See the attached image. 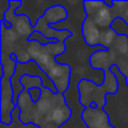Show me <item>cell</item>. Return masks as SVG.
I'll return each instance as SVG.
<instances>
[{
	"instance_id": "6da1fadb",
	"label": "cell",
	"mask_w": 128,
	"mask_h": 128,
	"mask_svg": "<svg viewBox=\"0 0 128 128\" xmlns=\"http://www.w3.org/2000/svg\"><path fill=\"white\" fill-rule=\"evenodd\" d=\"M17 106L20 108L19 122L38 128H61L73 115L65 94L54 93L48 88L42 89L37 102H34L28 91L24 90L17 99Z\"/></svg>"
},
{
	"instance_id": "ba28073f",
	"label": "cell",
	"mask_w": 128,
	"mask_h": 128,
	"mask_svg": "<svg viewBox=\"0 0 128 128\" xmlns=\"http://www.w3.org/2000/svg\"><path fill=\"white\" fill-rule=\"evenodd\" d=\"M125 81H126V83H127V86H128V78H126V79H125Z\"/></svg>"
},
{
	"instance_id": "52a82bcc",
	"label": "cell",
	"mask_w": 128,
	"mask_h": 128,
	"mask_svg": "<svg viewBox=\"0 0 128 128\" xmlns=\"http://www.w3.org/2000/svg\"><path fill=\"white\" fill-rule=\"evenodd\" d=\"M106 4L104 0H99V1H91V0H84L82 1V6L86 11V16L88 17H92L101 7Z\"/></svg>"
},
{
	"instance_id": "277c9868",
	"label": "cell",
	"mask_w": 128,
	"mask_h": 128,
	"mask_svg": "<svg viewBox=\"0 0 128 128\" xmlns=\"http://www.w3.org/2000/svg\"><path fill=\"white\" fill-rule=\"evenodd\" d=\"M0 124L10 126L12 124V112L17 108L15 102V92L11 84V78L1 75L0 78Z\"/></svg>"
},
{
	"instance_id": "3957f363",
	"label": "cell",
	"mask_w": 128,
	"mask_h": 128,
	"mask_svg": "<svg viewBox=\"0 0 128 128\" xmlns=\"http://www.w3.org/2000/svg\"><path fill=\"white\" fill-rule=\"evenodd\" d=\"M104 78L102 84H98L96 81H92L86 78H81L78 81L76 90L79 94V104L84 108L92 107L97 104L98 108L104 109L107 104L106 96H114L118 93L119 83L117 75L111 71L110 68H104L102 70Z\"/></svg>"
},
{
	"instance_id": "8992f818",
	"label": "cell",
	"mask_w": 128,
	"mask_h": 128,
	"mask_svg": "<svg viewBox=\"0 0 128 128\" xmlns=\"http://www.w3.org/2000/svg\"><path fill=\"white\" fill-rule=\"evenodd\" d=\"M81 33L82 38H83L84 43L90 47H99L100 46V37H101V30L97 25L93 22V20L90 17L86 16V18L82 22L81 26Z\"/></svg>"
},
{
	"instance_id": "5b68a950",
	"label": "cell",
	"mask_w": 128,
	"mask_h": 128,
	"mask_svg": "<svg viewBox=\"0 0 128 128\" xmlns=\"http://www.w3.org/2000/svg\"><path fill=\"white\" fill-rule=\"evenodd\" d=\"M104 1H106V4L101 7L92 17H90L93 20V22L102 30L111 28L115 20L119 18L118 12L114 7V1L108 2V0H104Z\"/></svg>"
},
{
	"instance_id": "7a4b0ae2",
	"label": "cell",
	"mask_w": 128,
	"mask_h": 128,
	"mask_svg": "<svg viewBox=\"0 0 128 128\" xmlns=\"http://www.w3.org/2000/svg\"><path fill=\"white\" fill-rule=\"evenodd\" d=\"M66 40H58V42L43 45L38 40L29 42L28 54L32 61H35L40 70L48 76L56 86L58 93L65 94L71 86L72 68L70 64H60L58 58L66 51Z\"/></svg>"
}]
</instances>
